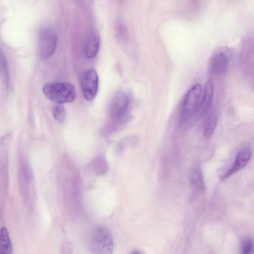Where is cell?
<instances>
[{
    "mask_svg": "<svg viewBox=\"0 0 254 254\" xmlns=\"http://www.w3.org/2000/svg\"><path fill=\"white\" fill-rule=\"evenodd\" d=\"M100 37L95 32H92L86 37L84 46V56L89 59L97 54L100 47Z\"/></svg>",
    "mask_w": 254,
    "mask_h": 254,
    "instance_id": "cell-10",
    "label": "cell"
},
{
    "mask_svg": "<svg viewBox=\"0 0 254 254\" xmlns=\"http://www.w3.org/2000/svg\"><path fill=\"white\" fill-rule=\"evenodd\" d=\"M80 84L84 98L87 101L93 100L97 94L99 84L96 70L90 68L84 71L81 77Z\"/></svg>",
    "mask_w": 254,
    "mask_h": 254,
    "instance_id": "cell-7",
    "label": "cell"
},
{
    "mask_svg": "<svg viewBox=\"0 0 254 254\" xmlns=\"http://www.w3.org/2000/svg\"><path fill=\"white\" fill-rule=\"evenodd\" d=\"M251 157L252 150L249 146H245L240 149L236 155L233 165L221 177V179L223 180L240 171L248 164Z\"/></svg>",
    "mask_w": 254,
    "mask_h": 254,
    "instance_id": "cell-8",
    "label": "cell"
},
{
    "mask_svg": "<svg viewBox=\"0 0 254 254\" xmlns=\"http://www.w3.org/2000/svg\"><path fill=\"white\" fill-rule=\"evenodd\" d=\"M57 40V32L52 25L46 24L41 28L39 35V51L43 59H47L54 54Z\"/></svg>",
    "mask_w": 254,
    "mask_h": 254,
    "instance_id": "cell-4",
    "label": "cell"
},
{
    "mask_svg": "<svg viewBox=\"0 0 254 254\" xmlns=\"http://www.w3.org/2000/svg\"><path fill=\"white\" fill-rule=\"evenodd\" d=\"M231 56V51L227 47L220 48L216 50L209 60V71L215 75L224 73L229 66Z\"/></svg>",
    "mask_w": 254,
    "mask_h": 254,
    "instance_id": "cell-6",
    "label": "cell"
},
{
    "mask_svg": "<svg viewBox=\"0 0 254 254\" xmlns=\"http://www.w3.org/2000/svg\"><path fill=\"white\" fill-rule=\"evenodd\" d=\"M214 94V86L211 79L206 82L202 99L199 101L194 115L197 118L206 115L210 111Z\"/></svg>",
    "mask_w": 254,
    "mask_h": 254,
    "instance_id": "cell-9",
    "label": "cell"
},
{
    "mask_svg": "<svg viewBox=\"0 0 254 254\" xmlns=\"http://www.w3.org/2000/svg\"><path fill=\"white\" fill-rule=\"evenodd\" d=\"M88 246L93 254H112L114 242L110 231L104 226L94 228L89 237Z\"/></svg>",
    "mask_w": 254,
    "mask_h": 254,
    "instance_id": "cell-2",
    "label": "cell"
},
{
    "mask_svg": "<svg viewBox=\"0 0 254 254\" xmlns=\"http://www.w3.org/2000/svg\"><path fill=\"white\" fill-rule=\"evenodd\" d=\"M12 247L7 230L2 227L0 230V254H12Z\"/></svg>",
    "mask_w": 254,
    "mask_h": 254,
    "instance_id": "cell-13",
    "label": "cell"
},
{
    "mask_svg": "<svg viewBox=\"0 0 254 254\" xmlns=\"http://www.w3.org/2000/svg\"><path fill=\"white\" fill-rule=\"evenodd\" d=\"M190 182L192 193L194 195L200 194L204 191V181L202 173L199 169L195 168L191 170Z\"/></svg>",
    "mask_w": 254,
    "mask_h": 254,
    "instance_id": "cell-11",
    "label": "cell"
},
{
    "mask_svg": "<svg viewBox=\"0 0 254 254\" xmlns=\"http://www.w3.org/2000/svg\"><path fill=\"white\" fill-rule=\"evenodd\" d=\"M130 101L128 95L120 91L111 99L109 107V116L112 120L111 127L120 126L127 118Z\"/></svg>",
    "mask_w": 254,
    "mask_h": 254,
    "instance_id": "cell-3",
    "label": "cell"
},
{
    "mask_svg": "<svg viewBox=\"0 0 254 254\" xmlns=\"http://www.w3.org/2000/svg\"><path fill=\"white\" fill-rule=\"evenodd\" d=\"M53 115L55 119L60 122H64L65 117V110L62 104H57L53 107Z\"/></svg>",
    "mask_w": 254,
    "mask_h": 254,
    "instance_id": "cell-14",
    "label": "cell"
},
{
    "mask_svg": "<svg viewBox=\"0 0 254 254\" xmlns=\"http://www.w3.org/2000/svg\"><path fill=\"white\" fill-rule=\"evenodd\" d=\"M130 254H141L137 251H134V252H131Z\"/></svg>",
    "mask_w": 254,
    "mask_h": 254,
    "instance_id": "cell-17",
    "label": "cell"
},
{
    "mask_svg": "<svg viewBox=\"0 0 254 254\" xmlns=\"http://www.w3.org/2000/svg\"><path fill=\"white\" fill-rule=\"evenodd\" d=\"M253 243L250 239H246L241 243L240 246V254H252Z\"/></svg>",
    "mask_w": 254,
    "mask_h": 254,
    "instance_id": "cell-15",
    "label": "cell"
},
{
    "mask_svg": "<svg viewBox=\"0 0 254 254\" xmlns=\"http://www.w3.org/2000/svg\"><path fill=\"white\" fill-rule=\"evenodd\" d=\"M202 91L200 84L194 85L186 93L181 108V122L184 123L194 115Z\"/></svg>",
    "mask_w": 254,
    "mask_h": 254,
    "instance_id": "cell-5",
    "label": "cell"
},
{
    "mask_svg": "<svg viewBox=\"0 0 254 254\" xmlns=\"http://www.w3.org/2000/svg\"><path fill=\"white\" fill-rule=\"evenodd\" d=\"M208 113L203 125V135L206 139L211 137L216 128L217 122L216 113L214 112Z\"/></svg>",
    "mask_w": 254,
    "mask_h": 254,
    "instance_id": "cell-12",
    "label": "cell"
},
{
    "mask_svg": "<svg viewBox=\"0 0 254 254\" xmlns=\"http://www.w3.org/2000/svg\"><path fill=\"white\" fill-rule=\"evenodd\" d=\"M0 72L2 74L5 81L8 83V71L7 64L4 56L0 50Z\"/></svg>",
    "mask_w": 254,
    "mask_h": 254,
    "instance_id": "cell-16",
    "label": "cell"
},
{
    "mask_svg": "<svg viewBox=\"0 0 254 254\" xmlns=\"http://www.w3.org/2000/svg\"><path fill=\"white\" fill-rule=\"evenodd\" d=\"M43 92L49 100L60 104L72 102L76 95L75 86L65 82L48 83L43 86Z\"/></svg>",
    "mask_w": 254,
    "mask_h": 254,
    "instance_id": "cell-1",
    "label": "cell"
}]
</instances>
